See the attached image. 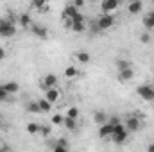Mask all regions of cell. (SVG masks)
Returning <instances> with one entry per match:
<instances>
[{"instance_id": "6da1fadb", "label": "cell", "mask_w": 154, "mask_h": 152, "mask_svg": "<svg viewBox=\"0 0 154 152\" xmlns=\"http://www.w3.org/2000/svg\"><path fill=\"white\" fill-rule=\"evenodd\" d=\"M113 25H115V16H113V14H100V16L97 18V27H99L100 32L111 29Z\"/></svg>"}, {"instance_id": "7a4b0ae2", "label": "cell", "mask_w": 154, "mask_h": 152, "mask_svg": "<svg viewBox=\"0 0 154 152\" xmlns=\"http://www.w3.org/2000/svg\"><path fill=\"white\" fill-rule=\"evenodd\" d=\"M127 131H125V127H124V123H120V125H115L113 127V134H111V138H113V141H115L116 145H122L125 140H127Z\"/></svg>"}, {"instance_id": "3957f363", "label": "cell", "mask_w": 154, "mask_h": 152, "mask_svg": "<svg viewBox=\"0 0 154 152\" xmlns=\"http://www.w3.org/2000/svg\"><path fill=\"white\" fill-rule=\"evenodd\" d=\"M124 127H125L127 132H136V131H140V118H138L136 114H129V116L125 118Z\"/></svg>"}, {"instance_id": "277c9868", "label": "cell", "mask_w": 154, "mask_h": 152, "mask_svg": "<svg viewBox=\"0 0 154 152\" xmlns=\"http://www.w3.org/2000/svg\"><path fill=\"white\" fill-rule=\"evenodd\" d=\"M136 93L143 99V100H154V86L151 84H142L136 88Z\"/></svg>"}, {"instance_id": "5b68a950", "label": "cell", "mask_w": 154, "mask_h": 152, "mask_svg": "<svg viewBox=\"0 0 154 152\" xmlns=\"http://www.w3.org/2000/svg\"><path fill=\"white\" fill-rule=\"evenodd\" d=\"M118 5H120L118 0H104V2L100 4V9H102L104 14H109V13H113V11L118 9Z\"/></svg>"}, {"instance_id": "8992f818", "label": "cell", "mask_w": 154, "mask_h": 152, "mask_svg": "<svg viewBox=\"0 0 154 152\" xmlns=\"http://www.w3.org/2000/svg\"><path fill=\"white\" fill-rule=\"evenodd\" d=\"M31 32H32L34 36H38L39 39H45L48 36V31H47L43 25H39V23H32V25H31Z\"/></svg>"}, {"instance_id": "52a82bcc", "label": "cell", "mask_w": 154, "mask_h": 152, "mask_svg": "<svg viewBox=\"0 0 154 152\" xmlns=\"http://www.w3.org/2000/svg\"><path fill=\"white\" fill-rule=\"evenodd\" d=\"M0 88H2L4 91H7L9 95H14L16 91H20V84H18V82H14V81L4 82V84H0Z\"/></svg>"}, {"instance_id": "ba28073f", "label": "cell", "mask_w": 154, "mask_h": 152, "mask_svg": "<svg viewBox=\"0 0 154 152\" xmlns=\"http://www.w3.org/2000/svg\"><path fill=\"white\" fill-rule=\"evenodd\" d=\"M14 34H16V25L13 22H7V25L0 31V36L2 38H13Z\"/></svg>"}, {"instance_id": "9c48e42d", "label": "cell", "mask_w": 154, "mask_h": 152, "mask_svg": "<svg viewBox=\"0 0 154 152\" xmlns=\"http://www.w3.org/2000/svg\"><path fill=\"white\" fill-rule=\"evenodd\" d=\"M56 84H57V77L54 75V74H48V75L45 77V79H43V84H41V88H43V90L47 91V90L54 88Z\"/></svg>"}, {"instance_id": "30bf717a", "label": "cell", "mask_w": 154, "mask_h": 152, "mask_svg": "<svg viewBox=\"0 0 154 152\" xmlns=\"http://www.w3.org/2000/svg\"><path fill=\"white\" fill-rule=\"evenodd\" d=\"M111 134H113V125H111L109 122L99 127V136H100V138H109Z\"/></svg>"}, {"instance_id": "8fae6325", "label": "cell", "mask_w": 154, "mask_h": 152, "mask_svg": "<svg viewBox=\"0 0 154 152\" xmlns=\"http://www.w3.org/2000/svg\"><path fill=\"white\" fill-rule=\"evenodd\" d=\"M18 22H20V25H22L23 29H31V25L34 23L29 13H23V14H20V18H18Z\"/></svg>"}, {"instance_id": "7c38bea8", "label": "cell", "mask_w": 154, "mask_h": 152, "mask_svg": "<svg viewBox=\"0 0 154 152\" xmlns=\"http://www.w3.org/2000/svg\"><path fill=\"white\" fill-rule=\"evenodd\" d=\"M57 99H59V91H57L56 88H50V90L45 91V100H48L50 104L57 102Z\"/></svg>"}, {"instance_id": "4fadbf2b", "label": "cell", "mask_w": 154, "mask_h": 152, "mask_svg": "<svg viewBox=\"0 0 154 152\" xmlns=\"http://www.w3.org/2000/svg\"><path fill=\"white\" fill-rule=\"evenodd\" d=\"M127 9H129V13H131V14H136V13H140V11L143 9V2L134 0V2H131V4L127 5Z\"/></svg>"}, {"instance_id": "5bb4252c", "label": "cell", "mask_w": 154, "mask_h": 152, "mask_svg": "<svg viewBox=\"0 0 154 152\" xmlns=\"http://www.w3.org/2000/svg\"><path fill=\"white\" fill-rule=\"evenodd\" d=\"M143 27H145L147 32H149L151 29H154V11H151V13L143 18Z\"/></svg>"}, {"instance_id": "9a60e30c", "label": "cell", "mask_w": 154, "mask_h": 152, "mask_svg": "<svg viewBox=\"0 0 154 152\" xmlns=\"http://www.w3.org/2000/svg\"><path fill=\"white\" fill-rule=\"evenodd\" d=\"M134 77V70L133 68H127V70H120L118 72V79L120 81H131Z\"/></svg>"}, {"instance_id": "2e32d148", "label": "cell", "mask_w": 154, "mask_h": 152, "mask_svg": "<svg viewBox=\"0 0 154 152\" xmlns=\"http://www.w3.org/2000/svg\"><path fill=\"white\" fill-rule=\"evenodd\" d=\"M38 106H39V111L41 113H50V109H52V104L48 100H45V99H39Z\"/></svg>"}, {"instance_id": "e0dca14e", "label": "cell", "mask_w": 154, "mask_h": 152, "mask_svg": "<svg viewBox=\"0 0 154 152\" xmlns=\"http://www.w3.org/2000/svg\"><path fill=\"white\" fill-rule=\"evenodd\" d=\"M75 57H77V61H79V63H82V65H88V63L91 61V56H90L88 52H77Z\"/></svg>"}, {"instance_id": "ac0fdd59", "label": "cell", "mask_w": 154, "mask_h": 152, "mask_svg": "<svg viewBox=\"0 0 154 152\" xmlns=\"http://www.w3.org/2000/svg\"><path fill=\"white\" fill-rule=\"evenodd\" d=\"M116 68H118V72L120 70H127V68H133V65H131V61H127V59H116Z\"/></svg>"}, {"instance_id": "d6986e66", "label": "cell", "mask_w": 154, "mask_h": 152, "mask_svg": "<svg viewBox=\"0 0 154 152\" xmlns=\"http://www.w3.org/2000/svg\"><path fill=\"white\" fill-rule=\"evenodd\" d=\"M95 122L99 123V127L104 125V123H108V114L104 113V111H97L95 113Z\"/></svg>"}, {"instance_id": "ffe728a7", "label": "cell", "mask_w": 154, "mask_h": 152, "mask_svg": "<svg viewBox=\"0 0 154 152\" xmlns=\"http://www.w3.org/2000/svg\"><path fill=\"white\" fill-rule=\"evenodd\" d=\"M63 125H65L68 131H77V127H79V125H77V120L66 118V116H65V120H63Z\"/></svg>"}, {"instance_id": "44dd1931", "label": "cell", "mask_w": 154, "mask_h": 152, "mask_svg": "<svg viewBox=\"0 0 154 152\" xmlns=\"http://www.w3.org/2000/svg\"><path fill=\"white\" fill-rule=\"evenodd\" d=\"M39 127H41V125L36 123V122H29V123H27V132H29V134H38Z\"/></svg>"}, {"instance_id": "7402d4cb", "label": "cell", "mask_w": 154, "mask_h": 152, "mask_svg": "<svg viewBox=\"0 0 154 152\" xmlns=\"http://www.w3.org/2000/svg\"><path fill=\"white\" fill-rule=\"evenodd\" d=\"M27 111H29V113H41V111H39V106H38V100H31V102L27 104Z\"/></svg>"}, {"instance_id": "603a6c76", "label": "cell", "mask_w": 154, "mask_h": 152, "mask_svg": "<svg viewBox=\"0 0 154 152\" xmlns=\"http://www.w3.org/2000/svg\"><path fill=\"white\" fill-rule=\"evenodd\" d=\"M77 68L75 66H68L66 70H65V77H68V79H74V77H77Z\"/></svg>"}, {"instance_id": "cb8c5ba5", "label": "cell", "mask_w": 154, "mask_h": 152, "mask_svg": "<svg viewBox=\"0 0 154 152\" xmlns=\"http://www.w3.org/2000/svg\"><path fill=\"white\" fill-rule=\"evenodd\" d=\"M66 118L77 120V118H79V109H77V108H70V109L66 111Z\"/></svg>"}, {"instance_id": "d4e9b609", "label": "cell", "mask_w": 154, "mask_h": 152, "mask_svg": "<svg viewBox=\"0 0 154 152\" xmlns=\"http://www.w3.org/2000/svg\"><path fill=\"white\" fill-rule=\"evenodd\" d=\"M13 100V97L7 93V91H4L2 88H0V102H11Z\"/></svg>"}, {"instance_id": "484cf974", "label": "cell", "mask_w": 154, "mask_h": 152, "mask_svg": "<svg viewBox=\"0 0 154 152\" xmlns=\"http://www.w3.org/2000/svg\"><path fill=\"white\" fill-rule=\"evenodd\" d=\"M72 31L74 32H84L86 31V25L84 23H72Z\"/></svg>"}, {"instance_id": "4316f807", "label": "cell", "mask_w": 154, "mask_h": 152, "mask_svg": "<svg viewBox=\"0 0 154 152\" xmlns=\"http://www.w3.org/2000/svg\"><path fill=\"white\" fill-rule=\"evenodd\" d=\"M63 120H65L63 114H54V116H52V123H54V125H63Z\"/></svg>"}, {"instance_id": "83f0119b", "label": "cell", "mask_w": 154, "mask_h": 152, "mask_svg": "<svg viewBox=\"0 0 154 152\" xmlns=\"http://www.w3.org/2000/svg\"><path fill=\"white\" fill-rule=\"evenodd\" d=\"M39 132H41L45 138H48V136H50V132H52V129H50L48 125H41V127H39Z\"/></svg>"}, {"instance_id": "f1b7e54d", "label": "cell", "mask_w": 154, "mask_h": 152, "mask_svg": "<svg viewBox=\"0 0 154 152\" xmlns=\"http://www.w3.org/2000/svg\"><path fill=\"white\" fill-rule=\"evenodd\" d=\"M108 122H109V123H111L113 127H115V125H120V123H122L118 116H111V118H108Z\"/></svg>"}, {"instance_id": "f546056e", "label": "cell", "mask_w": 154, "mask_h": 152, "mask_svg": "<svg viewBox=\"0 0 154 152\" xmlns=\"http://www.w3.org/2000/svg\"><path fill=\"white\" fill-rule=\"evenodd\" d=\"M140 41H142V43H151V34H149V32H143V34L140 36Z\"/></svg>"}, {"instance_id": "4dcf8cb0", "label": "cell", "mask_w": 154, "mask_h": 152, "mask_svg": "<svg viewBox=\"0 0 154 152\" xmlns=\"http://www.w3.org/2000/svg\"><path fill=\"white\" fill-rule=\"evenodd\" d=\"M52 152H68V147H59V145H56Z\"/></svg>"}, {"instance_id": "1f68e13d", "label": "cell", "mask_w": 154, "mask_h": 152, "mask_svg": "<svg viewBox=\"0 0 154 152\" xmlns=\"http://www.w3.org/2000/svg\"><path fill=\"white\" fill-rule=\"evenodd\" d=\"M91 31H93V32H100V31H99V27H97V20H93V22H91Z\"/></svg>"}, {"instance_id": "d6a6232c", "label": "cell", "mask_w": 154, "mask_h": 152, "mask_svg": "<svg viewBox=\"0 0 154 152\" xmlns=\"http://www.w3.org/2000/svg\"><path fill=\"white\" fill-rule=\"evenodd\" d=\"M82 5H84V2H82V0H75V2H74V7H75V9L82 7Z\"/></svg>"}, {"instance_id": "836d02e7", "label": "cell", "mask_w": 154, "mask_h": 152, "mask_svg": "<svg viewBox=\"0 0 154 152\" xmlns=\"http://www.w3.org/2000/svg\"><path fill=\"white\" fill-rule=\"evenodd\" d=\"M7 22H9V20H5V18H0V31H2V29L7 25Z\"/></svg>"}, {"instance_id": "e575fe53", "label": "cell", "mask_w": 154, "mask_h": 152, "mask_svg": "<svg viewBox=\"0 0 154 152\" xmlns=\"http://www.w3.org/2000/svg\"><path fill=\"white\" fill-rule=\"evenodd\" d=\"M5 56H7V54H5V48H2V47H0V61H2V59H5Z\"/></svg>"}, {"instance_id": "d590c367", "label": "cell", "mask_w": 154, "mask_h": 152, "mask_svg": "<svg viewBox=\"0 0 154 152\" xmlns=\"http://www.w3.org/2000/svg\"><path fill=\"white\" fill-rule=\"evenodd\" d=\"M147 152H154V143H151V145L147 147Z\"/></svg>"}, {"instance_id": "8d00e7d4", "label": "cell", "mask_w": 154, "mask_h": 152, "mask_svg": "<svg viewBox=\"0 0 154 152\" xmlns=\"http://www.w3.org/2000/svg\"><path fill=\"white\" fill-rule=\"evenodd\" d=\"M0 152H9V150H7V149H5L4 145H0Z\"/></svg>"}, {"instance_id": "74e56055", "label": "cell", "mask_w": 154, "mask_h": 152, "mask_svg": "<svg viewBox=\"0 0 154 152\" xmlns=\"http://www.w3.org/2000/svg\"><path fill=\"white\" fill-rule=\"evenodd\" d=\"M0 122H2V113H0Z\"/></svg>"}]
</instances>
